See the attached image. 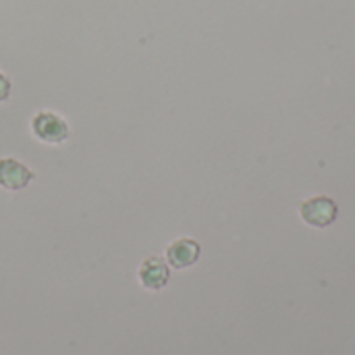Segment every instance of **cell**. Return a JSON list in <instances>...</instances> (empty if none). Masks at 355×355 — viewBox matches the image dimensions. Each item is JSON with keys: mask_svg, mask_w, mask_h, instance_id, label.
I'll return each mask as SVG.
<instances>
[{"mask_svg": "<svg viewBox=\"0 0 355 355\" xmlns=\"http://www.w3.org/2000/svg\"><path fill=\"white\" fill-rule=\"evenodd\" d=\"M31 133L35 139H40L42 144H50V146H58V144H64L69 137H71V129H69V123L52 112V110H40L31 116Z\"/></svg>", "mask_w": 355, "mask_h": 355, "instance_id": "6da1fadb", "label": "cell"}, {"mask_svg": "<svg viewBox=\"0 0 355 355\" xmlns=\"http://www.w3.org/2000/svg\"><path fill=\"white\" fill-rule=\"evenodd\" d=\"M300 214H302L304 223H308L310 227L324 229V227H331L337 220L339 206L329 196H316V198H310V200L302 202Z\"/></svg>", "mask_w": 355, "mask_h": 355, "instance_id": "7a4b0ae2", "label": "cell"}, {"mask_svg": "<svg viewBox=\"0 0 355 355\" xmlns=\"http://www.w3.org/2000/svg\"><path fill=\"white\" fill-rule=\"evenodd\" d=\"M139 285L148 291H160L168 285L171 281V266L164 258L160 256H150L139 264L137 270Z\"/></svg>", "mask_w": 355, "mask_h": 355, "instance_id": "3957f363", "label": "cell"}, {"mask_svg": "<svg viewBox=\"0 0 355 355\" xmlns=\"http://www.w3.org/2000/svg\"><path fill=\"white\" fill-rule=\"evenodd\" d=\"M35 179L33 171L15 158H0V187L6 191H21Z\"/></svg>", "mask_w": 355, "mask_h": 355, "instance_id": "277c9868", "label": "cell"}, {"mask_svg": "<svg viewBox=\"0 0 355 355\" xmlns=\"http://www.w3.org/2000/svg\"><path fill=\"white\" fill-rule=\"evenodd\" d=\"M200 254H202V248L198 241L189 237H181V239H175L166 248V262L175 270H185L200 260Z\"/></svg>", "mask_w": 355, "mask_h": 355, "instance_id": "5b68a950", "label": "cell"}, {"mask_svg": "<svg viewBox=\"0 0 355 355\" xmlns=\"http://www.w3.org/2000/svg\"><path fill=\"white\" fill-rule=\"evenodd\" d=\"M8 96H10V79L0 71V102L8 100Z\"/></svg>", "mask_w": 355, "mask_h": 355, "instance_id": "8992f818", "label": "cell"}]
</instances>
